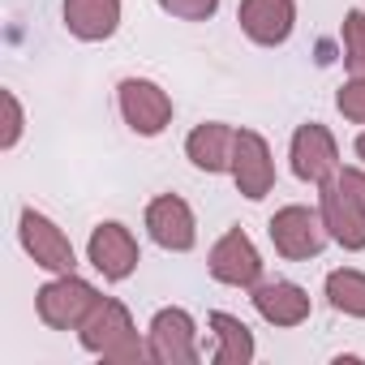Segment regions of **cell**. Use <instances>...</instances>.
<instances>
[{"instance_id": "1", "label": "cell", "mask_w": 365, "mask_h": 365, "mask_svg": "<svg viewBox=\"0 0 365 365\" xmlns=\"http://www.w3.org/2000/svg\"><path fill=\"white\" fill-rule=\"evenodd\" d=\"M82 348L112 361V365H138L146 356V344L138 339V327L129 318V309L112 297H99V305L86 314V322L78 327Z\"/></svg>"}, {"instance_id": "2", "label": "cell", "mask_w": 365, "mask_h": 365, "mask_svg": "<svg viewBox=\"0 0 365 365\" xmlns=\"http://www.w3.org/2000/svg\"><path fill=\"white\" fill-rule=\"evenodd\" d=\"M95 305H99V292L78 275H61L35 292V309L52 331H78Z\"/></svg>"}, {"instance_id": "3", "label": "cell", "mask_w": 365, "mask_h": 365, "mask_svg": "<svg viewBox=\"0 0 365 365\" xmlns=\"http://www.w3.org/2000/svg\"><path fill=\"white\" fill-rule=\"evenodd\" d=\"M267 228H271V245H275L284 258H292V262L318 258L322 245L331 241V232H327V224H322V211H309V207H284V211L271 215Z\"/></svg>"}, {"instance_id": "4", "label": "cell", "mask_w": 365, "mask_h": 365, "mask_svg": "<svg viewBox=\"0 0 365 365\" xmlns=\"http://www.w3.org/2000/svg\"><path fill=\"white\" fill-rule=\"evenodd\" d=\"M318 211H322V224H327L335 245L365 250V202L344 185L339 176H331V180L318 185Z\"/></svg>"}, {"instance_id": "5", "label": "cell", "mask_w": 365, "mask_h": 365, "mask_svg": "<svg viewBox=\"0 0 365 365\" xmlns=\"http://www.w3.org/2000/svg\"><path fill=\"white\" fill-rule=\"evenodd\" d=\"M146 356L159 361V365H194L198 361V331H194V318L185 309H159L150 318V331H146Z\"/></svg>"}, {"instance_id": "6", "label": "cell", "mask_w": 365, "mask_h": 365, "mask_svg": "<svg viewBox=\"0 0 365 365\" xmlns=\"http://www.w3.org/2000/svg\"><path fill=\"white\" fill-rule=\"evenodd\" d=\"M116 95H120V116L133 133L155 138L172 125V95L163 86H155L150 78H125L116 86Z\"/></svg>"}, {"instance_id": "7", "label": "cell", "mask_w": 365, "mask_h": 365, "mask_svg": "<svg viewBox=\"0 0 365 365\" xmlns=\"http://www.w3.org/2000/svg\"><path fill=\"white\" fill-rule=\"evenodd\" d=\"M18 237H22V250L35 258V267L52 271V275H73V267H78L73 245H69V237L48 215H39L35 207H26L22 220H18Z\"/></svg>"}, {"instance_id": "8", "label": "cell", "mask_w": 365, "mask_h": 365, "mask_svg": "<svg viewBox=\"0 0 365 365\" xmlns=\"http://www.w3.org/2000/svg\"><path fill=\"white\" fill-rule=\"evenodd\" d=\"M232 180H237V190L258 202L271 194L275 185V163H271V146L262 133L254 129H237V142H232Z\"/></svg>"}, {"instance_id": "9", "label": "cell", "mask_w": 365, "mask_h": 365, "mask_svg": "<svg viewBox=\"0 0 365 365\" xmlns=\"http://www.w3.org/2000/svg\"><path fill=\"white\" fill-rule=\"evenodd\" d=\"M86 254H91V267H95L103 279H112V284L129 279V275L138 271V262H142L133 232H129L125 224H116V220H108V224H99V228L91 232Z\"/></svg>"}, {"instance_id": "10", "label": "cell", "mask_w": 365, "mask_h": 365, "mask_svg": "<svg viewBox=\"0 0 365 365\" xmlns=\"http://www.w3.org/2000/svg\"><path fill=\"white\" fill-rule=\"evenodd\" d=\"M292 172L297 180H309V185H322L339 172V146L327 125L309 120L292 133Z\"/></svg>"}, {"instance_id": "11", "label": "cell", "mask_w": 365, "mask_h": 365, "mask_svg": "<svg viewBox=\"0 0 365 365\" xmlns=\"http://www.w3.org/2000/svg\"><path fill=\"white\" fill-rule=\"evenodd\" d=\"M207 267H211V275H215L220 284H228V288H254V284L262 279V258H258L254 241H250L241 228H228V232L215 241Z\"/></svg>"}, {"instance_id": "12", "label": "cell", "mask_w": 365, "mask_h": 365, "mask_svg": "<svg viewBox=\"0 0 365 365\" xmlns=\"http://www.w3.org/2000/svg\"><path fill=\"white\" fill-rule=\"evenodd\" d=\"M146 232L159 250H172V254H185L194 250L198 241V228H194V211L185 198L176 194H159L150 207H146Z\"/></svg>"}, {"instance_id": "13", "label": "cell", "mask_w": 365, "mask_h": 365, "mask_svg": "<svg viewBox=\"0 0 365 365\" xmlns=\"http://www.w3.org/2000/svg\"><path fill=\"white\" fill-rule=\"evenodd\" d=\"M237 22H241V31H245L258 48H279V43L292 35L297 5H292V0H241Z\"/></svg>"}, {"instance_id": "14", "label": "cell", "mask_w": 365, "mask_h": 365, "mask_svg": "<svg viewBox=\"0 0 365 365\" xmlns=\"http://www.w3.org/2000/svg\"><path fill=\"white\" fill-rule=\"evenodd\" d=\"M254 309L271 327H301L309 318V297L301 284L275 279V284H254Z\"/></svg>"}, {"instance_id": "15", "label": "cell", "mask_w": 365, "mask_h": 365, "mask_svg": "<svg viewBox=\"0 0 365 365\" xmlns=\"http://www.w3.org/2000/svg\"><path fill=\"white\" fill-rule=\"evenodd\" d=\"M65 26L82 43L112 39L120 26V0H65Z\"/></svg>"}, {"instance_id": "16", "label": "cell", "mask_w": 365, "mask_h": 365, "mask_svg": "<svg viewBox=\"0 0 365 365\" xmlns=\"http://www.w3.org/2000/svg\"><path fill=\"white\" fill-rule=\"evenodd\" d=\"M232 142H237V129H228L224 120H207L185 138V155H190L194 168H202L211 176L232 172Z\"/></svg>"}, {"instance_id": "17", "label": "cell", "mask_w": 365, "mask_h": 365, "mask_svg": "<svg viewBox=\"0 0 365 365\" xmlns=\"http://www.w3.org/2000/svg\"><path fill=\"white\" fill-rule=\"evenodd\" d=\"M211 331H215V339H220L215 352H211L215 365H250V361H254V335H250V327H245L241 318L215 309V314H211Z\"/></svg>"}, {"instance_id": "18", "label": "cell", "mask_w": 365, "mask_h": 365, "mask_svg": "<svg viewBox=\"0 0 365 365\" xmlns=\"http://www.w3.org/2000/svg\"><path fill=\"white\" fill-rule=\"evenodd\" d=\"M327 301L335 314L365 318V275L361 271H331L327 275Z\"/></svg>"}, {"instance_id": "19", "label": "cell", "mask_w": 365, "mask_h": 365, "mask_svg": "<svg viewBox=\"0 0 365 365\" xmlns=\"http://www.w3.org/2000/svg\"><path fill=\"white\" fill-rule=\"evenodd\" d=\"M344 65L348 73H365V14L361 9L344 14Z\"/></svg>"}, {"instance_id": "20", "label": "cell", "mask_w": 365, "mask_h": 365, "mask_svg": "<svg viewBox=\"0 0 365 365\" xmlns=\"http://www.w3.org/2000/svg\"><path fill=\"white\" fill-rule=\"evenodd\" d=\"M335 108L344 112V120L365 125V73H352V78L335 91Z\"/></svg>"}, {"instance_id": "21", "label": "cell", "mask_w": 365, "mask_h": 365, "mask_svg": "<svg viewBox=\"0 0 365 365\" xmlns=\"http://www.w3.org/2000/svg\"><path fill=\"white\" fill-rule=\"evenodd\" d=\"M155 5L180 22H207L215 9H220V0H155Z\"/></svg>"}, {"instance_id": "22", "label": "cell", "mask_w": 365, "mask_h": 365, "mask_svg": "<svg viewBox=\"0 0 365 365\" xmlns=\"http://www.w3.org/2000/svg\"><path fill=\"white\" fill-rule=\"evenodd\" d=\"M0 103H5V133H0V146L14 150V146H18V138H22V103H18V95H14V91L0 95Z\"/></svg>"}, {"instance_id": "23", "label": "cell", "mask_w": 365, "mask_h": 365, "mask_svg": "<svg viewBox=\"0 0 365 365\" xmlns=\"http://www.w3.org/2000/svg\"><path fill=\"white\" fill-rule=\"evenodd\" d=\"M335 176H339L344 185H348V190H352V194H356V198L365 202V172H361V168H339Z\"/></svg>"}, {"instance_id": "24", "label": "cell", "mask_w": 365, "mask_h": 365, "mask_svg": "<svg viewBox=\"0 0 365 365\" xmlns=\"http://www.w3.org/2000/svg\"><path fill=\"white\" fill-rule=\"evenodd\" d=\"M356 155H361V159H365V133H361V138H356Z\"/></svg>"}]
</instances>
